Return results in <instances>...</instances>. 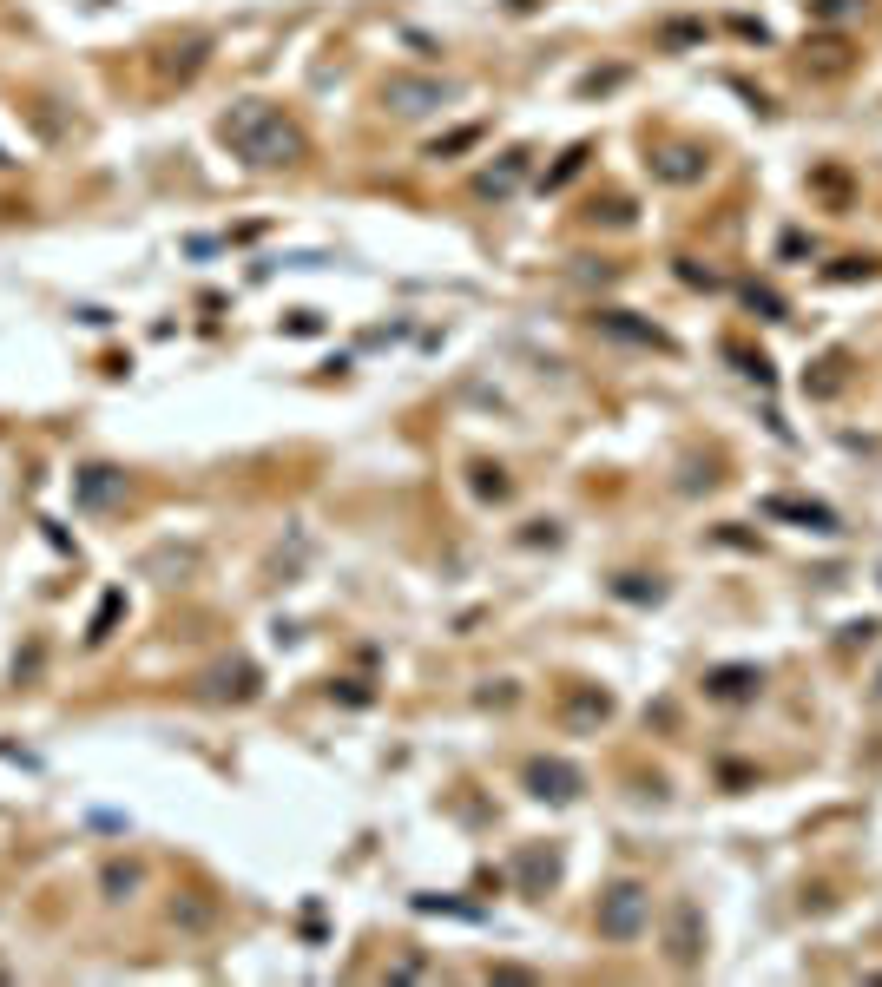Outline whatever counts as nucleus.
<instances>
[{"label": "nucleus", "instance_id": "f257e3e1", "mask_svg": "<svg viewBox=\"0 0 882 987\" xmlns=\"http://www.w3.org/2000/svg\"><path fill=\"white\" fill-rule=\"evenodd\" d=\"M218 132H224V145H231L244 165H297V158H303V132L290 126L277 106H264V99L237 106Z\"/></svg>", "mask_w": 882, "mask_h": 987}, {"label": "nucleus", "instance_id": "f03ea898", "mask_svg": "<svg viewBox=\"0 0 882 987\" xmlns=\"http://www.w3.org/2000/svg\"><path fill=\"white\" fill-rule=\"evenodd\" d=\"M646 902H652V895L639 889V882H619V889L599 902V935H606V941H632L639 928H646Z\"/></svg>", "mask_w": 882, "mask_h": 987}, {"label": "nucleus", "instance_id": "7ed1b4c3", "mask_svg": "<svg viewBox=\"0 0 882 987\" xmlns=\"http://www.w3.org/2000/svg\"><path fill=\"white\" fill-rule=\"evenodd\" d=\"M448 93H455L448 79H389V86H382V106H395V112H428V106H441Z\"/></svg>", "mask_w": 882, "mask_h": 987}, {"label": "nucleus", "instance_id": "20e7f679", "mask_svg": "<svg viewBox=\"0 0 882 987\" xmlns=\"http://www.w3.org/2000/svg\"><path fill=\"white\" fill-rule=\"evenodd\" d=\"M527 784H534V797L567 803V797H580V770H573V764H547V757H534V764H527Z\"/></svg>", "mask_w": 882, "mask_h": 987}, {"label": "nucleus", "instance_id": "39448f33", "mask_svg": "<svg viewBox=\"0 0 882 987\" xmlns=\"http://www.w3.org/2000/svg\"><path fill=\"white\" fill-rule=\"evenodd\" d=\"M692 922H698V915L678 902V915H672V955H678V961H692V948H698V941H692Z\"/></svg>", "mask_w": 882, "mask_h": 987}, {"label": "nucleus", "instance_id": "423d86ee", "mask_svg": "<svg viewBox=\"0 0 882 987\" xmlns=\"http://www.w3.org/2000/svg\"><path fill=\"white\" fill-rule=\"evenodd\" d=\"M79 494H86V501H106V494H112V468H86Z\"/></svg>", "mask_w": 882, "mask_h": 987}, {"label": "nucleus", "instance_id": "0eeeda50", "mask_svg": "<svg viewBox=\"0 0 882 987\" xmlns=\"http://www.w3.org/2000/svg\"><path fill=\"white\" fill-rule=\"evenodd\" d=\"M757 685V672H718L711 678V691H725V698H738V691H751Z\"/></svg>", "mask_w": 882, "mask_h": 987}, {"label": "nucleus", "instance_id": "6e6552de", "mask_svg": "<svg viewBox=\"0 0 882 987\" xmlns=\"http://www.w3.org/2000/svg\"><path fill=\"white\" fill-rule=\"evenodd\" d=\"M106 889H112V895H126V889H139V869H106Z\"/></svg>", "mask_w": 882, "mask_h": 987}]
</instances>
